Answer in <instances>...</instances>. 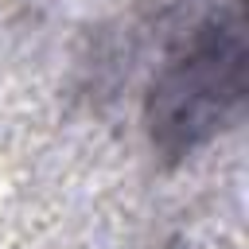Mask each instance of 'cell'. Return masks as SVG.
Returning a JSON list of instances; mask_svg holds the SVG:
<instances>
[{"label":"cell","mask_w":249,"mask_h":249,"mask_svg":"<svg viewBox=\"0 0 249 249\" xmlns=\"http://www.w3.org/2000/svg\"><path fill=\"white\" fill-rule=\"evenodd\" d=\"M241 19L237 8L230 19H218L206 27V35L195 43V51L167 74V82L156 93V132L163 144L191 148L202 140L230 105L241 97Z\"/></svg>","instance_id":"1"}]
</instances>
